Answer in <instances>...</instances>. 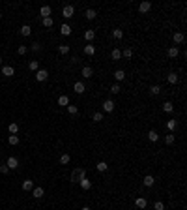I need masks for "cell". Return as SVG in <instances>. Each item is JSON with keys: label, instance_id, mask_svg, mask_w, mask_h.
<instances>
[{"label": "cell", "instance_id": "ba28073f", "mask_svg": "<svg viewBox=\"0 0 187 210\" xmlns=\"http://www.w3.org/2000/svg\"><path fill=\"white\" fill-rule=\"evenodd\" d=\"M73 90L77 92V94H84L86 86H84V83H80V81H79V83H75V85H73Z\"/></svg>", "mask_w": 187, "mask_h": 210}, {"label": "cell", "instance_id": "f546056e", "mask_svg": "<svg viewBox=\"0 0 187 210\" xmlns=\"http://www.w3.org/2000/svg\"><path fill=\"white\" fill-rule=\"evenodd\" d=\"M110 56H112V60H120V58H122V51H120V49H112Z\"/></svg>", "mask_w": 187, "mask_h": 210}, {"label": "cell", "instance_id": "5bb4252c", "mask_svg": "<svg viewBox=\"0 0 187 210\" xmlns=\"http://www.w3.org/2000/svg\"><path fill=\"white\" fill-rule=\"evenodd\" d=\"M8 131H9V135H17V133H19V124L11 122V124L8 126Z\"/></svg>", "mask_w": 187, "mask_h": 210}, {"label": "cell", "instance_id": "c3c4849f", "mask_svg": "<svg viewBox=\"0 0 187 210\" xmlns=\"http://www.w3.org/2000/svg\"><path fill=\"white\" fill-rule=\"evenodd\" d=\"M80 210H90V208H88V206H82V208H80Z\"/></svg>", "mask_w": 187, "mask_h": 210}, {"label": "cell", "instance_id": "f907efd6", "mask_svg": "<svg viewBox=\"0 0 187 210\" xmlns=\"http://www.w3.org/2000/svg\"><path fill=\"white\" fill-rule=\"evenodd\" d=\"M0 19H2V13H0Z\"/></svg>", "mask_w": 187, "mask_h": 210}, {"label": "cell", "instance_id": "f1b7e54d", "mask_svg": "<svg viewBox=\"0 0 187 210\" xmlns=\"http://www.w3.org/2000/svg\"><path fill=\"white\" fill-rule=\"evenodd\" d=\"M65 109H68V113H69V115H71V116H75V115H77V113H79V107H77V105H68V107H65Z\"/></svg>", "mask_w": 187, "mask_h": 210}, {"label": "cell", "instance_id": "603a6c76", "mask_svg": "<svg viewBox=\"0 0 187 210\" xmlns=\"http://www.w3.org/2000/svg\"><path fill=\"white\" fill-rule=\"evenodd\" d=\"M150 94H151V96H159V94H161V86H159V85L150 86Z\"/></svg>", "mask_w": 187, "mask_h": 210}, {"label": "cell", "instance_id": "836d02e7", "mask_svg": "<svg viewBox=\"0 0 187 210\" xmlns=\"http://www.w3.org/2000/svg\"><path fill=\"white\" fill-rule=\"evenodd\" d=\"M69 161H71V158H69V154H62V156H60V163H62V165H68Z\"/></svg>", "mask_w": 187, "mask_h": 210}, {"label": "cell", "instance_id": "7c38bea8", "mask_svg": "<svg viewBox=\"0 0 187 210\" xmlns=\"http://www.w3.org/2000/svg\"><path fill=\"white\" fill-rule=\"evenodd\" d=\"M80 73H82V77H86V79H90V77H92V75H94V70L90 68V66H84V68H82V71H80Z\"/></svg>", "mask_w": 187, "mask_h": 210}, {"label": "cell", "instance_id": "1f68e13d", "mask_svg": "<svg viewBox=\"0 0 187 210\" xmlns=\"http://www.w3.org/2000/svg\"><path fill=\"white\" fill-rule=\"evenodd\" d=\"M163 111L165 113H172L174 111V105L170 103V101H165V103H163Z\"/></svg>", "mask_w": 187, "mask_h": 210}, {"label": "cell", "instance_id": "52a82bcc", "mask_svg": "<svg viewBox=\"0 0 187 210\" xmlns=\"http://www.w3.org/2000/svg\"><path fill=\"white\" fill-rule=\"evenodd\" d=\"M172 39H174V43H176V45H180V43H183L185 36H183V32H174V36H172Z\"/></svg>", "mask_w": 187, "mask_h": 210}, {"label": "cell", "instance_id": "7bdbcfd3", "mask_svg": "<svg viewBox=\"0 0 187 210\" xmlns=\"http://www.w3.org/2000/svg\"><path fill=\"white\" fill-rule=\"evenodd\" d=\"M26 51H28V47H26V45H19L17 53H19V54H26Z\"/></svg>", "mask_w": 187, "mask_h": 210}, {"label": "cell", "instance_id": "d4e9b609", "mask_svg": "<svg viewBox=\"0 0 187 210\" xmlns=\"http://www.w3.org/2000/svg\"><path fill=\"white\" fill-rule=\"evenodd\" d=\"M58 105L68 107L69 105V98H68V96H60V98H58Z\"/></svg>", "mask_w": 187, "mask_h": 210}, {"label": "cell", "instance_id": "e0dca14e", "mask_svg": "<svg viewBox=\"0 0 187 210\" xmlns=\"http://www.w3.org/2000/svg\"><path fill=\"white\" fill-rule=\"evenodd\" d=\"M32 195L36 197V199H41L43 195H45V191H43V188H34L32 189Z\"/></svg>", "mask_w": 187, "mask_h": 210}, {"label": "cell", "instance_id": "83f0119b", "mask_svg": "<svg viewBox=\"0 0 187 210\" xmlns=\"http://www.w3.org/2000/svg\"><path fill=\"white\" fill-rule=\"evenodd\" d=\"M112 38H114V39H122V38H124V30H120V28L112 30Z\"/></svg>", "mask_w": 187, "mask_h": 210}, {"label": "cell", "instance_id": "d590c367", "mask_svg": "<svg viewBox=\"0 0 187 210\" xmlns=\"http://www.w3.org/2000/svg\"><path fill=\"white\" fill-rule=\"evenodd\" d=\"M178 54H180L178 47H170V49H169V56H170V58H176V56H178Z\"/></svg>", "mask_w": 187, "mask_h": 210}, {"label": "cell", "instance_id": "7402d4cb", "mask_svg": "<svg viewBox=\"0 0 187 210\" xmlns=\"http://www.w3.org/2000/svg\"><path fill=\"white\" fill-rule=\"evenodd\" d=\"M94 38H95L94 30H86V32H84V39H86V42H94Z\"/></svg>", "mask_w": 187, "mask_h": 210}, {"label": "cell", "instance_id": "6da1fadb", "mask_svg": "<svg viewBox=\"0 0 187 210\" xmlns=\"http://www.w3.org/2000/svg\"><path fill=\"white\" fill-rule=\"evenodd\" d=\"M84 176H86V171H84V169H80V167H77V169H73V173H71V182L77 184V182L82 180Z\"/></svg>", "mask_w": 187, "mask_h": 210}, {"label": "cell", "instance_id": "60d3db41", "mask_svg": "<svg viewBox=\"0 0 187 210\" xmlns=\"http://www.w3.org/2000/svg\"><path fill=\"white\" fill-rule=\"evenodd\" d=\"M122 56H124V58H131V56H133V51H131L129 47L124 49V51H122Z\"/></svg>", "mask_w": 187, "mask_h": 210}, {"label": "cell", "instance_id": "681fc988", "mask_svg": "<svg viewBox=\"0 0 187 210\" xmlns=\"http://www.w3.org/2000/svg\"><path fill=\"white\" fill-rule=\"evenodd\" d=\"M0 68H2V56H0Z\"/></svg>", "mask_w": 187, "mask_h": 210}, {"label": "cell", "instance_id": "b9f144b4", "mask_svg": "<svg viewBox=\"0 0 187 210\" xmlns=\"http://www.w3.org/2000/svg\"><path fill=\"white\" fill-rule=\"evenodd\" d=\"M166 128H169L170 133H172V131L176 130V120H169V122H166Z\"/></svg>", "mask_w": 187, "mask_h": 210}, {"label": "cell", "instance_id": "277c9868", "mask_svg": "<svg viewBox=\"0 0 187 210\" xmlns=\"http://www.w3.org/2000/svg\"><path fill=\"white\" fill-rule=\"evenodd\" d=\"M6 165H8V169H17L19 167V160L15 156H9L8 161H6Z\"/></svg>", "mask_w": 187, "mask_h": 210}, {"label": "cell", "instance_id": "cb8c5ba5", "mask_svg": "<svg viewBox=\"0 0 187 210\" xmlns=\"http://www.w3.org/2000/svg\"><path fill=\"white\" fill-rule=\"evenodd\" d=\"M95 169H97L99 173H105V171L109 169V165H107V161H99L97 165H95Z\"/></svg>", "mask_w": 187, "mask_h": 210}, {"label": "cell", "instance_id": "8992f818", "mask_svg": "<svg viewBox=\"0 0 187 210\" xmlns=\"http://www.w3.org/2000/svg\"><path fill=\"white\" fill-rule=\"evenodd\" d=\"M2 75H6V77H13V75H15L13 66H2Z\"/></svg>", "mask_w": 187, "mask_h": 210}, {"label": "cell", "instance_id": "d6986e66", "mask_svg": "<svg viewBox=\"0 0 187 210\" xmlns=\"http://www.w3.org/2000/svg\"><path fill=\"white\" fill-rule=\"evenodd\" d=\"M60 32H62V36H69V34H71V27L64 23L62 27H60Z\"/></svg>", "mask_w": 187, "mask_h": 210}, {"label": "cell", "instance_id": "484cf974", "mask_svg": "<svg viewBox=\"0 0 187 210\" xmlns=\"http://www.w3.org/2000/svg\"><path fill=\"white\" fill-rule=\"evenodd\" d=\"M84 53H86V56H94L95 54V47L94 45H86V47H84Z\"/></svg>", "mask_w": 187, "mask_h": 210}, {"label": "cell", "instance_id": "8fae6325", "mask_svg": "<svg viewBox=\"0 0 187 210\" xmlns=\"http://www.w3.org/2000/svg\"><path fill=\"white\" fill-rule=\"evenodd\" d=\"M146 204H148V203H146V199H144V197H139L137 201H135V206H137L139 210H144V208H146Z\"/></svg>", "mask_w": 187, "mask_h": 210}, {"label": "cell", "instance_id": "7a4b0ae2", "mask_svg": "<svg viewBox=\"0 0 187 210\" xmlns=\"http://www.w3.org/2000/svg\"><path fill=\"white\" fill-rule=\"evenodd\" d=\"M49 79V71L47 70H38L36 71V81H39V83H43V81Z\"/></svg>", "mask_w": 187, "mask_h": 210}, {"label": "cell", "instance_id": "74e56055", "mask_svg": "<svg viewBox=\"0 0 187 210\" xmlns=\"http://www.w3.org/2000/svg\"><path fill=\"white\" fill-rule=\"evenodd\" d=\"M28 68L32 70V71H38L39 70V62H38V60H32V62L28 64Z\"/></svg>", "mask_w": 187, "mask_h": 210}, {"label": "cell", "instance_id": "ee69618b", "mask_svg": "<svg viewBox=\"0 0 187 210\" xmlns=\"http://www.w3.org/2000/svg\"><path fill=\"white\" fill-rule=\"evenodd\" d=\"M120 90H122V88H120V85L118 83H116V85H112V86H110V92H112V94H118V92Z\"/></svg>", "mask_w": 187, "mask_h": 210}, {"label": "cell", "instance_id": "ffe728a7", "mask_svg": "<svg viewBox=\"0 0 187 210\" xmlns=\"http://www.w3.org/2000/svg\"><path fill=\"white\" fill-rule=\"evenodd\" d=\"M79 184H80V188H82V189H90V188H92V182H90L86 176H84V178H82V180H80Z\"/></svg>", "mask_w": 187, "mask_h": 210}, {"label": "cell", "instance_id": "44dd1931", "mask_svg": "<svg viewBox=\"0 0 187 210\" xmlns=\"http://www.w3.org/2000/svg\"><path fill=\"white\" fill-rule=\"evenodd\" d=\"M166 81H169L170 85H176V83H178V75H176L174 71H172V73H169V75H166Z\"/></svg>", "mask_w": 187, "mask_h": 210}, {"label": "cell", "instance_id": "f6af8a7d", "mask_svg": "<svg viewBox=\"0 0 187 210\" xmlns=\"http://www.w3.org/2000/svg\"><path fill=\"white\" fill-rule=\"evenodd\" d=\"M154 208H155V210H165V204L161 203V201H157V203L154 204Z\"/></svg>", "mask_w": 187, "mask_h": 210}, {"label": "cell", "instance_id": "4316f807", "mask_svg": "<svg viewBox=\"0 0 187 210\" xmlns=\"http://www.w3.org/2000/svg\"><path fill=\"white\" fill-rule=\"evenodd\" d=\"M32 34V28L28 27V24H23L21 27V36H30Z\"/></svg>", "mask_w": 187, "mask_h": 210}, {"label": "cell", "instance_id": "9a60e30c", "mask_svg": "<svg viewBox=\"0 0 187 210\" xmlns=\"http://www.w3.org/2000/svg\"><path fill=\"white\" fill-rule=\"evenodd\" d=\"M21 188L24 189V191H32V189H34V182H32V180H24V182L21 184Z\"/></svg>", "mask_w": 187, "mask_h": 210}, {"label": "cell", "instance_id": "2e32d148", "mask_svg": "<svg viewBox=\"0 0 187 210\" xmlns=\"http://www.w3.org/2000/svg\"><path fill=\"white\" fill-rule=\"evenodd\" d=\"M39 15L45 19V17H50V6H41V9H39Z\"/></svg>", "mask_w": 187, "mask_h": 210}, {"label": "cell", "instance_id": "ac0fdd59", "mask_svg": "<svg viewBox=\"0 0 187 210\" xmlns=\"http://www.w3.org/2000/svg\"><path fill=\"white\" fill-rule=\"evenodd\" d=\"M114 79H116V81H124V79H125V71H124V70H116V71H114Z\"/></svg>", "mask_w": 187, "mask_h": 210}, {"label": "cell", "instance_id": "30bf717a", "mask_svg": "<svg viewBox=\"0 0 187 210\" xmlns=\"http://www.w3.org/2000/svg\"><path fill=\"white\" fill-rule=\"evenodd\" d=\"M142 182H144V186H146V188H151V186H154V184H155V178L151 176V175H146Z\"/></svg>", "mask_w": 187, "mask_h": 210}, {"label": "cell", "instance_id": "4fadbf2b", "mask_svg": "<svg viewBox=\"0 0 187 210\" xmlns=\"http://www.w3.org/2000/svg\"><path fill=\"white\" fill-rule=\"evenodd\" d=\"M148 139H150L151 143H157V141H159V133L155 131V130H150V131H148Z\"/></svg>", "mask_w": 187, "mask_h": 210}, {"label": "cell", "instance_id": "bcb514c9", "mask_svg": "<svg viewBox=\"0 0 187 210\" xmlns=\"http://www.w3.org/2000/svg\"><path fill=\"white\" fill-rule=\"evenodd\" d=\"M32 51H36V53H39V51H41V45H39V43H32Z\"/></svg>", "mask_w": 187, "mask_h": 210}, {"label": "cell", "instance_id": "7dc6e473", "mask_svg": "<svg viewBox=\"0 0 187 210\" xmlns=\"http://www.w3.org/2000/svg\"><path fill=\"white\" fill-rule=\"evenodd\" d=\"M8 171H9V169H8V165H2V167H0V173H2V175H6Z\"/></svg>", "mask_w": 187, "mask_h": 210}, {"label": "cell", "instance_id": "f35d334b", "mask_svg": "<svg viewBox=\"0 0 187 210\" xmlns=\"http://www.w3.org/2000/svg\"><path fill=\"white\" fill-rule=\"evenodd\" d=\"M176 141V137H174V133H169V135H166L165 137V143H166V145H172V143Z\"/></svg>", "mask_w": 187, "mask_h": 210}, {"label": "cell", "instance_id": "9c48e42d", "mask_svg": "<svg viewBox=\"0 0 187 210\" xmlns=\"http://www.w3.org/2000/svg\"><path fill=\"white\" fill-rule=\"evenodd\" d=\"M151 9V4L150 2H140V6H139V11L140 13H148Z\"/></svg>", "mask_w": 187, "mask_h": 210}, {"label": "cell", "instance_id": "d6a6232c", "mask_svg": "<svg viewBox=\"0 0 187 210\" xmlns=\"http://www.w3.org/2000/svg\"><path fill=\"white\" fill-rule=\"evenodd\" d=\"M41 23H43V27H45V28H50V27H53V23H54V21H53V17H45Z\"/></svg>", "mask_w": 187, "mask_h": 210}, {"label": "cell", "instance_id": "ab89813d", "mask_svg": "<svg viewBox=\"0 0 187 210\" xmlns=\"http://www.w3.org/2000/svg\"><path fill=\"white\" fill-rule=\"evenodd\" d=\"M58 53H60V54H68V53H69V45H60V47H58Z\"/></svg>", "mask_w": 187, "mask_h": 210}, {"label": "cell", "instance_id": "8d00e7d4", "mask_svg": "<svg viewBox=\"0 0 187 210\" xmlns=\"http://www.w3.org/2000/svg\"><path fill=\"white\" fill-rule=\"evenodd\" d=\"M92 120H94V122H101V120H103V113H101V111H97V113H94Z\"/></svg>", "mask_w": 187, "mask_h": 210}, {"label": "cell", "instance_id": "4dcf8cb0", "mask_svg": "<svg viewBox=\"0 0 187 210\" xmlns=\"http://www.w3.org/2000/svg\"><path fill=\"white\" fill-rule=\"evenodd\" d=\"M8 143H9L11 146L19 145V135H9V137H8Z\"/></svg>", "mask_w": 187, "mask_h": 210}, {"label": "cell", "instance_id": "3957f363", "mask_svg": "<svg viewBox=\"0 0 187 210\" xmlns=\"http://www.w3.org/2000/svg\"><path fill=\"white\" fill-rule=\"evenodd\" d=\"M73 13H75V8H73V6H69V4H68V6H64V9H62V15H64L65 19L73 17Z\"/></svg>", "mask_w": 187, "mask_h": 210}, {"label": "cell", "instance_id": "e575fe53", "mask_svg": "<svg viewBox=\"0 0 187 210\" xmlns=\"http://www.w3.org/2000/svg\"><path fill=\"white\" fill-rule=\"evenodd\" d=\"M84 15H86L88 21H92V19H95V15H97V13H95V9H86V13H84Z\"/></svg>", "mask_w": 187, "mask_h": 210}, {"label": "cell", "instance_id": "5b68a950", "mask_svg": "<svg viewBox=\"0 0 187 210\" xmlns=\"http://www.w3.org/2000/svg\"><path fill=\"white\" fill-rule=\"evenodd\" d=\"M103 111L105 113H112L114 111V101L112 100H105L103 101Z\"/></svg>", "mask_w": 187, "mask_h": 210}]
</instances>
